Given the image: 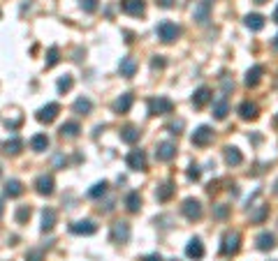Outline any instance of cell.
<instances>
[{"mask_svg":"<svg viewBox=\"0 0 278 261\" xmlns=\"http://www.w3.org/2000/svg\"><path fill=\"white\" fill-rule=\"evenodd\" d=\"M241 250V236L237 234V231H227V234L223 236V245H220V252H223L225 257H234Z\"/></svg>","mask_w":278,"mask_h":261,"instance_id":"6da1fadb","label":"cell"},{"mask_svg":"<svg viewBox=\"0 0 278 261\" xmlns=\"http://www.w3.org/2000/svg\"><path fill=\"white\" fill-rule=\"evenodd\" d=\"M174 111V102L170 97H153L149 100V114L151 116H165Z\"/></svg>","mask_w":278,"mask_h":261,"instance_id":"7a4b0ae2","label":"cell"},{"mask_svg":"<svg viewBox=\"0 0 278 261\" xmlns=\"http://www.w3.org/2000/svg\"><path fill=\"white\" fill-rule=\"evenodd\" d=\"M179 35H181V28H179L177 23H172V21H163V23H158V37H160L165 44H172Z\"/></svg>","mask_w":278,"mask_h":261,"instance_id":"3957f363","label":"cell"},{"mask_svg":"<svg viewBox=\"0 0 278 261\" xmlns=\"http://www.w3.org/2000/svg\"><path fill=\"white\" fill-rule=\"evenodd\" d=\"M61 114V107L56 104V102H49V104H44L42 109H37V114H35V118L40 123H44V125H49V123L56 121V116Z\"/></svg>","mask_w":278,"mask_h":261,"instance_id":"277c9868","label":"cell"},{"mask_svg":"<svg viewBox=\"0 0 278 261\" xmlns=\"http://www.w3.org/2000/svg\"><path fill=\"white\" fill-rule=\"evenodd\" d=\"M192 146H199V148H204V146H209L211 141H213V130L209 128V125H199V128L192 132Z\"/></svg>","mask_w":278,"mask_h":261,"instance_id":"5b68a950","label":"cell"},{"mask_svg":"<svg viewBox=\"0 0 278 261\" xmlns=\"http://www.w3.org/2000/svg\"><path fill=\"white\" fill-rule=\"evenodd\" d=\"M181 213L185 215V217H188V220H199V217H202V203H199V201L197 199H192V196H190V199H185L184 201V206H181Z\"/></svg>","mask_w":278,"mask_h":261,"instance_id":"8992f818","label":"cell"},{"mask_svg":"<svg viewBox=\"0 0 278 261\" xmlns=\"http://www.w3.org/2000/svg\"><path fill=\"white\" fill-rule=\"evenodd\" d=\"M211 16V0H199L195 5V12H192V19L199 23V26H206Z\"/></svg>","mask_w":278,"mask_h":261,"instance_id":"52a82bcc","label":"cell"},{"mask_svg":"<svg viewBox=\"0 0 278 261\" xmlns=\"http://www.w3.org/2000/svg\"><path fill=\"white\" fill-rule=\"evenodd\" d=\"M54 188H56L54 176H49V174H42L40 178L35 181V190H37V195H42V196H51L54 195Z\"/></svg>","mask_w":278,"mask_h":261,"instance_id":"ba28073f","label":"cell"},{"mask_svg":"<svg viewBox=\"0 0 278 261\" xmlns=\"http://www.w3.org/2000/svg\"><path fill=\"white\" fill-rule=\"evenodd\" d=\"M125 162H128V167L132 171H144L146 169V153L144 150H130Z\"/></svg>","mask_w":278,"mask_h":261,"instance_id":"9c48e42d","label":"cell"},{"mask_svg":"<svg viewBox=\"0 0 278 261\" xmlns=\"http://www.w3.org/2000/svg\"><path fill=\"white\" fill-rule=\"evenodd\" d=\"M111 241L114 243H128L130 241V224L128 222H116L111 227Z\"/></svg>","mask_w":278,"mask_h":261,"instance_id":"30bf717a","label":"cell"},{"mask_svg":"<svg viewBox=\"0 0 278 261\" xmlns=\"http://www.w3.org/2000/svg\"><path fill=\"white\" fill-rule=\"evenodd\" d=\"M121 9L130 16H142L146 9V2L144 0H121Z\"/></svg>","mask_w":278,"mask_h":261,"instance_id":"8fae6325","label":"cell"},{"mask_svg":"<svg viewBox=\"0 0 278 261\" xmlns=\"http://www.w3.org/2000/svg\"><path fill=\"white\" fill-rule=\"evenodd\" d=\"M174 155H177V146L172 143V141H163V143H158L156 148V157L160 162H170L174 160Z\"/></svg>","mask_w":278,"mask_h":261,"instance_id":"7c38bea8","label":"cell"},{"mask_svg":"<svg viewBox=\"0 0 278 261\" xmlns=\"http://www.w3.org/2000/svg\"><path fill=\"white\" fill-rule=\"evenodd\" d=\"M70 231L75 236H93L95 231H97V227H95V222H91V220H82V222L70 224Z\"/></svg>","mask_w":278,"mask_h":261,"instance_id":"4fadbf2b","label":"cell"},{"mask_svg":"<svg viewBox=\"0 0 278 261\" xmlns=\"http://www.w3.org/2000/svg\"><path fill=\"white\" fill-rule=\"evenodd\" d=\"M211 97H213L211 88H206V86L197 88L195 95H192V107H195V109H204V107H206V104L211 102Z\"/></svg>","mask_w":278,"mask_h":261,"instance_id":"5bb4252c","label":"cell"},{"mask_svg":"<svg viewBox=\"0 0 278 261\" xmlns=\"http://www.w3.org/2000/svg\"><path fill=\"white\" fill-rule=\"evenodd\" d=\"M262 76H265V67L262 65H253L251 69H248V72H246V86L248 88H255L260 83V81H262Z\"/></svg>","mask_w":278,"mask_h":261,"instance_id":"9a60e30c","label":"cell"},{"mask_svg":"<svg viewBox=\"0 0 278 261\" xmlns=\"http://www.w3.org/2000/svg\"><path fill=\"white\" fill-rule=\"evenodd\" d=\"M239 116L244 118V121H255L260 116V109L255 102H241V107H239Z\"/></svg>","mask_w":278,"mask_h":261,"instance_id":"2e32d148","label":"cell"},{"mask_svg":"<svg viewBox=\"0 0 278 261\" xmlns=\"http://www.w3.org/2000/svg\"><path fill=\"white\" fill-rule=\"evenodd\" d=\"M185 255H188L190 259H202L204 257V243L199 241V238L188 241V245H185Z\"/></svg>","mask_w":278,"mask_h":261,"instance_id":"e0dca14e","label":"cell"},{"mask_svg":"<svg viewBox=\"0 0 278 261\" xmlns=\"http://www.w3.org/2000/svg\"><path fill=\"white\" fill-rule=\"evenodd\" d=\"M118 72H121V76H125V79H130V76H135V72H137V61H135V58H130V56L121 58V65H118Z\"/></svg>","mask_w":278,"mask_h":261,"instance_id":"ac0fdd59","label":"cell"},{"mask_svg":"<svg viewBox=\"0 0 278 261\" xmlns=\"http://www.w3.org/2000/svg\"><path fill=\"white\" fill-rule=\"evenodd\" d=\"M225 162L230 164V167H239L241 162H244V155L239 150L237 146H227L225 148Z\"/></svg>","mask_w":278,"mask_h":261,"instance_id":"d6986e66","label":"cell"},{"mask_svg":"<svg viewBox=\"0 0 278 261\" xmlns=\"http://www.w3.org/2000/svg\"><path fill=\"white\" fill-rule=\"evenodd\" d=\"M230 114V104H227V97H218L216 102H213V118L216 121H223L225 116Z\"/></svg>","mask_w":278,"mask_h":261,"instance_id":"ffe728a7","label":"cell"},{"mask_svg":"<svg viewBox=\"0 0 278 261\" xmlns=\"http://www.w3.org/2000/svg\"><path fill=\"white\" fill-rule=\"evenodd\" d=\"M276 248V236L269 234V231H262V234L258 236V250H262V252H269V250Z\"/></svg>","mask_w":278,"mask_h":261,"instance_id":"44dd1931","label":"cell"},{"mask_svg":"<svg viewBox=\"0 0 278 261\" xmlns=\"http://www.w3.org/2000/svg\"><path fill=\"white\" fill-rule=\"evenodd\" d=\"M21 148H23V139L21 136H12V139H7L2 143V153L5 155H19Z\"/></svg>","mask_w":278,"mask_h":261,"instance_id":"7402d4cb","label":"cell"},{"mask_svg":"<svg viewBox=\"0 0 278 261\" xmlns=\"http://www.w3.org/2000/svg\"><path fill=\"white\" fill-rule=\"evenodd\" d=\"M56 227V210L54 208H44L42 210V231L47 234V231H51V229Z\"/></svg>","mask_w":278,"mask_h":261,"instance_id":"603a6c76","label":"cell"},{"mask_svg":"<svg viewBox=\"0 0 278 261\" xmlns=\"http://www.w3.org/2000/svg\"><path fill=\"white\" fill-rule=\"evenodd\" d=\"M132 102H135V100H132V95H130V93L121 95V97L114 102V111H116V114H128L130 107H132Z\"/></svg>","mask_w":278,"mask_h":261,"instance_id":"cb8c5ba5","label":"cell"},{"mask_svg":"<svg viewBox=\"0 0 278 261\" xmlns=\"http://www.w3.org/2000/svg\"><path fill=\"white\" fill-rule=\"evenodd\" d=\"M139 136H142V132H139V128H135V125H128V128L121 130V141H125V143H137Z\"/></svg>","mask_w":278,"mask_h":261,"instance_id":"d4e9b609","label":"cell"},{"mask_svg":"<svg viewBox=\"0 0 278 261\" xmlns=\"http://www.w3.org/2000/svg\"><path fill=\"white\" fill-rule=\"evenodd\" d=\"M72 109H75V114H79V116H89L91 111H93V102H91L89 97H79V100L72 104Z\"/></svg>","mask_w":278,"mask_h":261,"instance_id":"484cf974","label":"cell"},{"mask_svg":"<svg viewBox=\"0 0 278 261\" xmlns=\"http://www.w3.org/2000/svg\"><path fill=\"white\" fill-rule=\"evenodd\" d=\"M30 148H33L35 153H44L49 148V136L47 134H35L33 139H30Z\"/></svg>","mask_w":278,"mask_h":261,"instance_id":"4316f807","label":"cell"},{"mask_svg":"<svg viewBox=\"0 0 278 261\" xmlns=\"http://www.w3.org/2000/svg\"><path fill=\"white\" fill-rule=\"evenodd\" d=\"M5 195L7 196H21L23 195V183L21 181H16V178H12V181H7L5 183Z\"/></svg>","mask_w":278,"mask_h":261,"instance_id":"83f0119b","label":"cell"},{"mask_svg":"<svg viewBox=\"0 0 278 261\" xmlns=\"http://www.w3.org/2000/svg\"><path fill=\"white\" fill-rule=\"evenodd\" d=\"M79 132H82V128H79V123H75V121L65 123L61 128V136H65V139H77Z\"/></svg>","mask_w":278,"mask_h":261,"instance_id":"f1b7e54d","label":"cell"},{"mask_svg":"<svg viewBox=\"0 0 278 261\" xmlns=\"http://www.w3.org/2000/svg\"><path fill=\"white\" fill-rule=\"evenodd\" d=\"M244 21H246V28H251L255 33L265 28V16H262V14H248Z\"/></svg>","mask_w":278,"mask_h":261,"instance_id":"f546056e","label":"cell"},{"mask_svg":"<svg viewBox=\"0 0 278 261\" xmlns=\"http://www.w3.org/2000/svg\"><path fill=\"white\" fill-rule=\"evenodd\" d=\"M125 206H128L130 213H139V208H142V196H139V192H130L125 196Z\"/></svg>","mask_w":278,"mask_h":261,"instance_id":"4dcf8cb0","label":"cell"},{"mask_svg":"<svg viewBox=\"0 0 278 261\" xmlns=\"http://www.w3.org/2000/svg\"><path fill=\"white\" fill-rule=\"evenodd\" d=\"M172 195H174V185H172V183H163V185L156 190V199L163 201V203L165 201H170Z\"/></svg>","mask_w":278,"mask_h":261,"instance_id":"1f68e13d","label":"cell"},{"mask_svg":"<svg viewBox=\"0 0 278 261\" xmlns=\"http://www.w3.org/2000/svg\"><path fill=\"white\" fill-rule=\"evenodd\" d=\"M107 188H109V183H107V181L95 183L93 188L89 190V196H91V199H100V196H104V195H107Z\"/></svg>","mask_w":278,"mask_h":261,"instance_id":"d6a6232c","label":"cell"},{"mask_svg":"<svg viewBox=\"0 0 278 261\" xmlns=\"http://www.w3.org/2000/svg\"><path fill=\"white\" fill-rule=\"evenodd\" d=\"M267 215H269V206H258L255 208V213L251 215L253 224H262V222L267 220Z\"/></svg>","mask_w":278,"mask_h":261,"instance_id":"836d02e7","label":"cell"},{"mask_svg":"<svg viewBox=\"0 0 278 261\" xmlns=\"http://www.w3.org/2000/svg\"><path fill=\"white\" fill-rule=\"evenodd\" d=\"M30 213H33L30 206H19L16 208V222H19V224H26V222L30 220Z\"/></svg>","mask_w":278,"mask_h":261,"instance_id":"e575fe53","label":"cell"},{"mask_svg":"<svg viewBox=\"0 0 278 261\" xmlns=\"http://www.w3.org/2000/svg\"><path fill=\"white\" fill-rule=\"evenodd\" d=\"M72 86H75V79H72L70 74H65V76H61V79H58V93H68Z\"/></svg>","mask_w":278,"mask_h":261,"instance_id":"d590c367","label":"cell"},{"mask_svg":"<svg viewBox=\"0 0 278 261\" xmlns=\"http://www.w3.org/2000/svg\"><path fill=\"white\" fill-rule=\"evenodd\" d=\"M58 61H61V51H58V47H51L47 54V67L58 65Z\"/></svg>","mask_w":278,"mask_h":261,"instance_id":"8d00e7d4","label":"cell"},{"mask_svg":"<svg viewBox=\"0 0 278 261\" xmlns=\"http://www.w3.org/2000/svg\"><path fill=\"white\" fill-rule=\"evenodd\" d=\"M230 215V206H225V203H218L216 208H213V217L216 220H225Z\"/></svg>","mask_w":278,"mask_h":261,"instance_id":"74e56055","label":"cell"},{"mask_svg":"<svg viewBox=\"0 0 278 261\" xmlns=\"http://www.w3.org/2000/svg\"><path fill=\"white\" fill-rule=\"evenodd\" d=\"M42 259H44V252L42 250H28L26 261H42Z\"/></svg>","mask_w":278,"mask_h":261,"instance_id":"f35d334b","label":"cell"},{"mask_svg":"<svg viewBox=\"0 0 278 261\" xmlns=\"http://www.w3.org/2000/svg\"><path fill=\"white\" fill-rule=\"evenodd\" d=\"M199 176H202L199 167H197V164H190V167H188V178H190V181H199Z\"/></svg>","mask_w":278,"mask_h":261,"instance_id":"ab89813d","label":"cell"},{"mask_svg":"<svg viewBox=\"0 0 278 261\" xmlns=\"http://www.w3.org/2000/svg\"><path fill=\"white\" fill-rule=\"evenodd\" d=\"M82 7H84V12L93 14L95 9H97V0H84V2H82Z\"/></svg>","mask_w":278,"mask_h":261,"instance_id":"60d3db41","label":"cell"},{"mask_svg":"<svg viewBox=\"0 0 278 261\" xmlns=\"http://www.w3.org/2000/svg\"><path fill=\"white\" fill-rule=\"evenodd\" d=\"M151 65H153V69H163V67L167 65V63H165V58H163V56H156V58H153V63H151Z\"/></svg>","mask_w":278,"mask_h":261,"instance_id":"b9f144b4","label":"cell"},{"mask_svg":"<svg viewBox=\"0 0 278 261\" xmlns=\"http://www.w3.org/2000/svg\"><path fill=\"white\" fill-rule=\"evenodd\" d=\"M181 130H184V121H177L170 125V132L172 134H181Z\"/></svg>","mask_w":278,"mask_h":261,"instance_id":"7bdbcfd3","label":"cell"},{"mask_svg":"<svg viewBox=\"0 0 278 261\" xmlns=\"http://www.w3.org/2000/svg\"><path fill=\"white\" fill-rule=\"evenodd\" d=\"M232 88H234V83H232V81H230V79H227V76H223V90H225V95L230 93Z\"/></svg>","mask_w":278,"mask_h":261,"instance_id":"ee69618b","label":"cell"},{"mask_svg":"<svg viewBox=\"0 0 278 261\" xmlns=\"http://www.w3.org/2000/svg\"><path fill=\"white\" fill-rule=\"evenodd\" d=\"M156 2L160 7H165V9H170V7H174V2H177V0H156Z\"/></svg>","mask_w":278,"mask_h":261,"instance_id":"f6af8a7d","label":"cell"},{"mask_svg":"<svg viewBox=\"0 0 278 261\" xmlns=\"http://www.w3.org/2000/svg\"><path fill=\"white\" fill-rule=\"evenodd\" d=\"M142 261H163V257L160 255H146Z\"/></svg>","mask_w":278,"mask_h":261,"instance_id":"bcb514c9","label":"cell"},{"mask_svg":"<svg viewBox=\"0 0 278 261\" xmlns=\"http://www.w3.org/2000/svg\"><path fill=\"white\" fill-rule=\"evenodd\" d=\"M274 49L278 51V35H276V40H274Z\"/></svg>","mask_w":278,"mask_h":261,"instance_id":"7dc6e473","label":"cell"},{"mask_svg":"<svg viewBox=\"0 0 278 261\" xmlns=\"http://www.w3.org/2000/svg\"><path fill=\"white\" fill-rule=\"evenodd\" d=\"M274 21L278 23V7H276V12H274Z\"/></svg>","mask_w":278,"mask_h":261,"instance_id":"c3c4849f","label":"cell"},{"mask_svg":"<svg viewBox=\"0 0 278 261\" xmlns=\"http://www.w3.org/2000/svg\"><path fill=\"white\" fill-rule=\"evenodd\" d=\"M253 2H258V5H265L267 0H253Z\"/></svg>","mask_w":278,"mask_h":261,"instance_id":"681fc988","label":"cell"},{"mask_svg":"<svg viewBox=\"0 0 278 261\" xmlns=\"http://www.w3.org/2000/svg\"><path fill=\"white\" fill-rule=\"evenodd\" d=\"M0 215H2V199H0Z\"/></svg>","mask_w":278,"mask_h":261,"instance_id":"f907efd6","label":"cell"},{"mask_svg":"<svg viewBox=\"0 0 278 261\" xmlns=\"http://www.w3.org/2000/svg\"><path fill=\"white\" fill-rule=\"evenodd\" d=\"M170 261H179V259H170Z\"/></svg>","mask_w":278,"mask_h":261,"instance_id":"816d5d0a","label":"cell"},{"mask_svg":"<svg viewBox=\"0 0 278 261\" xmlns=\"http://www.w3.org/2000/svg\"><path fill=\"white\" fill-rule=\"evenodd\" d=\"M0 176H2V169H0Z\"/></svg>","mask_w":278,"mask_h":261,"instance_id":"f5cc1de1","label":"cell"}]
</instances>
